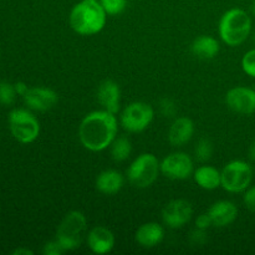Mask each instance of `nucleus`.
<instances>
[{"label": "nucleus", "instance_id": "f257e3e1", "mask_svg": "<svg viewBox=\"0 0 255 255\" xmlns=\"http://www.w3.org/2000/svg\"><path fill=\"white\" fill-rule=\"evenodd\" d=\"M117 132L119 122L115 114L106 110H97L84 117L79 127V138L86 149L101 152L111 146Z\"/></svg>", "mask_w": 255, "mask_h": 255}, {"label": "nucleus", "instance_id": "f03ea898", "mask_svg": "<svg viewBox=\"0 0 255 255\" xmlns=\"http://www.w3.org/2000/svg\"><path fill=\"white\" fill-rule=\"evenodd\" d=\"M107 14L97 0H81L74 5L69 15L71 29L82 36L99 34L106 25Z\"/></svg>", "mask_w": 255, "mask_h": 255}, {"label": "nucleus", "instance_id": "7ed1b4c3", "mask_svg": "<svg viewBox=\"0 0 255 255\" xmlns=\"http://www.w3.org/2000/svg\"><path fill=\"white\" fill-rule=\"evenodd\" d=\"M222 41L228 46H239L252 32V19L248 12L239 7H232L222 15L218 25Z\"/></svg>", "mask_w": 255, "mask_h": 255}, {"label": "nucleus", "instance_id": "20e7f679", "mask_svg": "<svg viewBox=\"0 0 255 255\" xmlns=\"http://www.w3.org/2000/svg\"><path fill=\"white\" fill-rule=\"evenodd\" d=\"M87 231V219L80 211H71L64 217L57 227L55 239L65 252L75 251L82 243Z\"/></svg>", "mask_w": 255, "mask_h": 255}, {"label": "nucleus", "instance_id": "39448f33", "mask_svg": "<svg viewBox=\"0 0 255 255\" xmlns=\"http://www.w3.org/2000/svg\"><path fill=\"white\" fill-rule=\"evenodd\" d=\"M161 163L153 153H142L127 168L128 182L136 188H147L156 182Z\"/></svg>", "mask_w": 255, "mask_h": 255}, {"label": "nucleus", "instance_id": "423d86ee", "mask_svg": "<svg viewBox=\"0 0 255 255\" xmlns=\"http://www.w3.org/2000/svg\"><path fill=\"white\" fill-rule=\"evenodd\" d=\"M222 187L229 193H242L251 187L253 181V168L242 159H236L224 166L221 171Z\"/></svg>", "mask_w": 255, "mask_h": 255}, {"label": "nucleus", "instance_id": "0eeeda50", "mask_svg": "<svg viewBox=\"0 0 255 255\" xmlns=\"http://www.w3.org/2000/svg\"><path fill=\"white\" fill-rule=\"evenodd\" d=\"M9 128L20 143H32L40 134V122L29 110L15 109L9 114Z\"/></svg>", "mask_w": 255, "mask_h": 255}, {"label": "nucleus", "instance_id": "6e6552de", "mask_svg": "<svg viewBox=\"0 0 255 255\" xmlns=\"http://www.w3.org/2000/svg\"><path fill=\"white\" fill-rule=\"evenodd\" d=\"M154 119V111L149 104L134 101L127 105L121 112V126L131 133H139L148 128Z\"/></svg>", "mask_w": 255, "mask_h": 255}, {"label": "nucleus", "instance_id": "1a4fd4ad", "mask_svg": "<svg viewBox=\"0 0 255 255\" xmlns=\"http://www.w3.org/2000/svg\"><path fill=\"white\" fill-rule=\"evenodd\" d=\"M161 172L164 177L173 181H183L193 173V161L184 152H174L164 157L161 162Z\"/></svg>", "mask_w": 255, "mask_h": 255}, {"label": "nucleus", "instance_id": "9d476101", "mask_svg": "<svg viewBox=\"0 0 255 255\" xmlns=\"http://www.w3.org/2000/svg\"><path fill=\"white\" fill-rule=\"evenodd\" d=\"M193 216V207L186 199H173L164 206L162 219L168 228L178 229L186 226Z\"/></svg>", "mask_w": 255, "mask_h": 255}, {"label": "nucleus", "instance_id": "9b49d317", "mask_svg": "<svg viewBox=\"0 0 255 255\" xmlns=\"http://www.w3.org/2000/svg\"><path fill=\"white\" fill-rule=\"evenodd\" d=\"M226 104L232 111L241 115H252L255 112V90L246 86H237L226 95Z\"/></svg>", "mask_w": 255, "mask_h": 255}, {"label": "nucleus", "instance_id": "f8f14e48", "mask_svg": "<svg viewBox=\"0 0 255 255\" xmlns=\"http://www.w3.org/2000/svg\"><path fill=\"white\" fill-rule=\"evenodd\" d=\"M25 105L32 111L46 112L59 101V95L49 87H31L22 96Z\"/></svg>", "mask_w": 255, "mask_h": 255}, {"label": "nucleus", "instance_id": "ddd939ff", "mask_svg": "<svg viewBox=\"0 0 255 255\" xmlns=\"http://www.w3.org/2000/svg\"><path fill=\"white\" fill-rule=\"evenodd\" d=\"M97 101L104 110L116 115L120 111L121 105V89L114 80H104L97 89Z\"/></svg>", "mask_w": 255, "mask_h": 255}, {"label": "nucleus", "instance_id": "4468645a", "mask_svg": "<svg viewBox=\"0 0 255 255\" xmlns=\"http://www.w3.org/2000/svg\"><path fill=\"white\" fill-rule=\"evenodd\" d=\"M115 234L104 226L94 227L87 236V246L95 254H107L115 247Z\"/></svg>", "mask_w": 255, "mask_h": 255}, {"label": "nucleus", "instance_id": "2eb2a0df", "mask_svg": "<svg viewBox=\"0 0 255 255\" xmlns=\"http://www.w3.org/2000/svg\"><path fill=\"white\" fill-rule=\"evenodd\" d=\"M207 213L212 219V224L217 228H226L234 223L238 217V207L231 201L216 202Z\"/></svg>", "mask_w": 255, "mask_h": 255}, {"label": "nucleus", "instance_id": "dca6fc26", "mask_svg": "<svg viewBox=\"0 0 255 255\" xmlns=\"http://www.w3.org/2000/svg\"><path fill=\"white\" fill-rule=\"evenodd\" d=\"M193 134V121L188 117H177L168 129V141L172 146L181 147L188 143Z\"/></svg>", "mask_w": 255, "mask_h": 255}, {"label": "nucleus", "instance_id": "f3484780", "mask_svg": "<svg viewBox=\"0 0 255 255\" xmlns=\"http://www.w3.org/2000/svg\"><path fill=\"white\" fill-rule=\"evenodd\" d=\"M164 238V229L156 222H148L139 227L134 234L137 243L143 248H154L162 243Z\"/></svg>", "mask_w": 255, "mask_h": 255}, {"label": "nucleus", "instance_id": "a211bd4d", "mask_svg": "<svg viewBox=\"0 0 255 255\" xmlns=\"http://www.w3.org/2000/svg\"><path fill=\"white\" fill-rule=\"evenodd\" d=\"M125 184V178L116 169H106L101 172L96 178V188L106 196L119 193Z\"/></svg>", "mask_w": 255, "mask_h": 255}, {"label": "nucleus", "instance_id": "6ab92c4d", "mask_svg": "<svg viewBox=\"0 0 255 255\" xmlns=\"http://www.w3.org/2000/svg\"><path fill=\"white\" fill-rule=\"evenodd\" d=\"M194 182L206 191H214L222 187V173L213 166H201L193 172Z\"/></svg>", "mask_w": 255, "mask_h": 255}, {"label": "nucleus", "instance_id": "aec40b11", "mask_svg": "<svg viewBox=\"0 0 255 255\" xmlns=\"http://www.w3.org/2000/svg\"><path fill=\"white\" fill-rule=\"evenodd\" d=\"M191 50L194 56L203 60H211L218 55L221 45L216 37L209 36V35H201L192 42Z\"/></svg>", "mask_w": 255, "mask_h": 255}, {"label": "nucleus", "instance_id": "412c9836", "mask_svg": "<svg viewBox=\"0 0 255 255\" xmlns=\"http://www.w3.org/2000/svg\"><path fill=\"white\" fill-rule=\"evenodd\" d=\"M132 144L127 137H116L111 144V156L115 162H124L131 156Z\"/></svg>", "mask_w": 255, "mask_h": 255}, {"label": "nucleus", "instance_id": "4be33fe9", "mask_svg": "<svg viewBox=\"0 0 255 255\" xmlns=\"http://www.w3.org/2000/svg\"><path fill=\"white\" fill-rule=\"evenodd\" d=\"M194 154H196V158L198 161H208L213 154V143L208 138L199 139L198 143L196 144V148H194Z\"/></svg>", "mask_w": 255, "mask_h": 255}, {"label": "nucleus", "instance_id": "5701e85b", "mask_svg": "<svg viewBox=\"0 0 255 255\" xmlns=\"http://www.w3.org/2000/svg\"><path fill=\"white\" fill-rule=\"evenodd\" d=\"M16 90L14 85L9 82H0V104L4 106H11L16 99Z\"/></svg>", "mask_w": 255, "mask_h": 255}, {"label": "nucleus", "instance_id": "b1692460", "mask_svg": "<svg viewBox=\"0 0 255 255\" xmlns=\"http://www.w3.org/2000/svg\"><path fill=\"white\" fill-rule=\"evenodd\" d=\"M107 15H119L127 7V0H100Z\"/></svg>", "mask_w": 255, "mask_h": 255}, {"label": "nucleus", "instance_id": "393cba45", "mask_svg": "<svg viewBox=\"0 0 255 255\" xmlns=\"http://www.w3.org/2000/svg\"><path fill=\"white\" fill-rule=\"evenodd\" d=\"M242 69L248 76L255 79V49L249 50L242 59Z\"/></svg>", "mask_w": 255, "mask_h": 255}, {"label": "nucleus", "instance_id": "a878e982", "mask_svg": "<svg viewBox=\"0 0 255 255\" xmlns=\"http://www.w3.org/2000/svg\"><path fill=\"white\" fill-rule=\"evenodd\" d=\"M161 112L166 117H174L177 114L176 104L171 99H163L161 101Z\"/></svg>", "mask_w": 255, "mask_h": 255}, {"label": "nucleus", "instance_id": "bb28decb", "mask_svg": "<svg viewBox=\"0 0 255 255\" xmlns=\"http://www.w3.org/2000/svg\"><path fill=\"white\" fill-rule=\"evenodd\" d=\"M42 252H44L45 255H61L62 253H65V251L62 249V247L60 246L56 239H54L51 242H47L44 246V251Z\"/></svg>", "mask_w": 255, "mask_h": 255}, {"label": "nucleus", "instance_id": "cd10ccee", "mask_svg": "<svg viewBox=\"0 0 255 255\" xmlns=\"http://www.w3.org/2000/svg\"><path fill=\"white\" fill-rule=\"evenodd\" d=\"M244 204L251 212L255 213V186L249 187L244 193Z\"/></svg>", "mask_w": 255, "mask_h": 255}, {"label": "nucleus", "instance_id": "c85d7f7f", "mask_svg": "<svg viewBox=\"0 0 255 255\" xmlns=\"http://www.w3.org/2000/svg\"><path fill=\"white\" fill-rule=\"evenodd\" d=\"M212 226H213V224H212V219H211V217H209L208 213H203V214H201V216L197 217L196 228L207 231V229L211 228Z\"/></svg>", "mask_w": 255, "mask_h": 255}, {"label": "nucleus", "instance_id": "c756f323", "mask_svg": "<svg viewBox=\"0 0 255 255\" xmlns=\"http://www.w3.org/2000/svg\"><path fill=\"white\" fill-rule=\"evenodd\" d=\"M191 239L193 241L194 244H203L207 241V233L203 229L196 228V231L192 232Z\"/></svg>", "mask_w": 255, "mask_h": 255}, {"label": "nucleus", "instance_id": "7c9ffc66", "mask_svg": "<svg viewBox=\"0 0 255 255\" xmlns=\"http://www.w3.org/2000/svg\"><path fill=\"white\" fill-rule=\"evenodd\" d=\"M14 86H15V90H16V94L20 95V96H24V95L27 92V90H29L27 85L25 84V82H21V81L16 82Z\"/></svg>", "mask_w": 255, "mask_h": 255}, {"label": "nucleus", "instance_id": "2f4dec72", "mask_svg": "<svg viewBox=\"0 0 255 255\" xmlns=\"http://www.w3.org/2000/svg\"><path fill=\"white\" fill-rule=\"evenodd\" d=\"M249 158L253 162H255V139L252 142L251 147H249Z\"/></svg>", "mask_w": 255, "mask_h": 255}, {"label": "nucleus", "instance_id": "473e14b6", "mask_svg": "<svg viewBox=\"0 0 255 255\" xmlns=\"http://www.w3.org/2000/svg\"><path fill=\"white\" fill-rule=\"evenodd\" d=\"M12 254L15 255H20V254H26V255H31L32 252L29 251V249H24V248H20V249H16V251L12 252Z\"/></svg>", "mask_w": 255, "mask_h": 255}, {"label": "nucleus", "instance_id": "72a5a7b5", "mask_svg": "<svg viewBox=\"0 0 255 255\" xmlns=\"http://www.w3.org/2000/svg\"><path fill=\"white\" fill-rule=\"evenodd\" d=\"M252 12L255 15V0L253 1V4H252Z\"/></svg>", "mask_w": 255, "mask_h": 255}, {"label": "nucleus", "instance_id": "f704fd0d", "mask_svg": "<svg viewBox=\"0 0 255 255\" xmlns=\"http://www.w3.org/2000/svg\"><path fill=\"white\" fill-rule=\"evenodd\" d=\"M254 44H255V32H254Z\"/></svg>", "mask_w": 255, "mask_h": 255}, {"label": "nucleus", "instance_id": "c9c22d12", "mask_svg": "<svg viewBox=\"0 0 255 255\" xmlns=\"http://www.w3.org/2000/svg\"><path fill=\"white\" fill-rule=\"evenodd\" d=\"M254 90H255V89H254Z\"/></svg>", "mask_w": 255, "mask_h": 255}]
</instances>
